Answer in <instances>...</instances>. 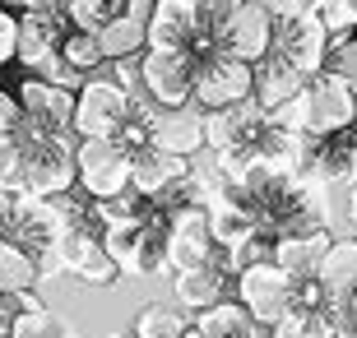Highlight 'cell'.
I'll return each instance as SVG.
<instances>
[{
    "mask_svg": "<svg viewBox=\"0 0 357 338\" xmlns=\"http://www.w3.org/2000/svg\"><path fill=\"white\" fill-rule=\"evenodd\" d=\"M278 125H288L292 135H334L357 125V89L344 84L339 75H316L306 79V89L292 98L283 112H274Z\"/></svg>",
    "mask_w": 357,
    "mask_h": 338,
    "instance_id": "obj_1",
    "label": "cell"
},
{
    "mask_svg": "<svg viewBox=\"0 0 357 338\" xmlns=\"http://www.w3.org/2000/svg\"><path fill=\"white\" fill-rule=\"evenodd\" d=\"M28 153V190L24 195H70L75 181H79V167H75V148H79V135H47L24 125L19 130Z\"/></svg>",
    "mask_w": 357,
    "mask_h": 338,
    "instance_id": "obj_2",
    "label": "cell"
},
{
    "mask_svg": "<svg viewBox=\"0 0 357 338\" xmlns=\"http://www.w3.org/2000/svg\"><path fill=\"white\" fill-rule=\"evenodd\" d=\"M135 98L126 79H84L79 102H75V135L79 139H116L121 125L130 121Z\"/></svg>",
    "mask_w": 357,
    "mask_h": 338,
    "instance_id": "obj_3",
    "label": "cell"
},
{
    "mask_svg": "<svg viewBox=\"0 0 357 338\" xmlns=\"http://www.w3.org/2000/svg\"><path fill=\"white\" fill-rule=\"evenodd\" d=\"M241 102H255V66L227 52H204L195 66V107L218 112V107H241Z\"/></svg>",
    "mask_w": 357,
    "mask_h": 338,
    "instance_id": "obj_4",
    "label": "cell"
},
{
    "mask_svg": "<svg viewBox=\"0 0 357 338\" xmlns=\"http://www.w3.org/2000/svg\"><path fill=\"white\" fill-rule=\"evenodd\" d=\"M292 292H297V278L288 269H278L274 260H255L237 273V301L265 329H274L278 320L292 315Z\"/></svg>",
    "mask_w": 357,
    "mask_h": 338,
    "instance_id": "obj_5",
    "label": "cell"
},
{
    "mask_svg": "<svg viewBox=\"0 0 357 338\" xmlns=\"http://www.w3.org/2000/svg\"><path fill=\"white\" fill-rule=\"evenodd\" d=\"M195 52H153L139 56V84L153 107H190L195 102Z\"/></svg>",
    "mask_w": 357,
    "mask_h": 338,
    "instance_id": "obj_6",
    "label": "cell"
},
{
    "mask_svg": "<svg viewBox=\"0 0 357 338\" xmlns=\"http://www.w3.org/2000/svg\"><path fill=\"white\" fill-rule=\"evenodd\" d=\"M130 162L135 158L116 139H79L75 167H79V190L89 199H116L130 190Z\"/></svg>",
    "mask_w": 357,
    "mask_h": 338,
    "instance_id": "obj_7",
    "label": "cell"
},
{
    "mask_svg": "<svg viewBox=\"0 0 357 338\" xmlns=\"http://www.w3.org/2000/svg\"><path fill=\"white\" fill-rule=\"evenodd\" d=\"M274 38H278V14L269 10L265 0H241L237 10H232V19H227L223 38H218V52L260 66L274 52Z\"/></svg>",
    "mask_w": 357,
    "mask_h": 338,
    "instance_id": "obj_8",
    "label": "cell"
},
{
    "mask_svg": "<svg viewBox=\"0 0 357 338\" xmlns=\"http://www.w3.org/2000/svg\"><path fill=\"white\" fill-rule=\"evenodd\" d=\"M330 28H325V19L320 14H302V19H278V38H274V52L288 61V66H297L306 79L325 75V66H330Z\"/></svg>",
    "mask_w": 357,
    "mask_h": 338,
    "instance_id": "obj_9",
    "label": "cell"
},
{
    "mask_svg": "<svg viewBox=\"0 0 357 338\" xmlns=\"http://www.w3.org/2000/svg\"><path fill=\"white\" fill-rule=\"evenodd\" d=\"M75 102L79 93L75 89H61L52 79H24L19 84V107H24V125L33 130H47V135H75Z\"/></svg>",
    "mask_w": 357,
    "mask_h": 338,
    "instance_id": "obj_10",
    "label": "cell"
},
{
    "mask_svg": "<svg viewBox=\"0 0 357 338\" xmlns=\"http://www.w3.org/2000/svg\"><path fill=\"white\" fill-rule=\"evenodd\" d=\"M227 278H237V260H232L227 246H218L209 264H195V269L172 273L176 306L190 311V315H199V311H209V306H218V301H227Z\"/></svg>",
    "mask_w": 357,
    "mask_h": 338,
    "instance_id": "obj_11",
    "label": "cell"
},
{
    "mask_svg": "<svg viewBox=\"0 0 357 338\" xmlns=\"http://www.w3.org/2000/svg\"><path fill=\"white\" fill-rule=\"evenodd\" d=\"M302 176L320 185L334 181H357V125L353 130H334V135H306L302 148Z\"/></svg>",
    "mask_w": 357,
    "mask_h": 338,
    "instance_id": "obj_12",
    "label": "cell"
},
{
    "mask_svg": "<svg viewBox=\"0 0 357 338\" xmlns=\"http://www.w3.org/2000/svg\"><path fill=\"white\" fill-rule=\"evenodd\" d=\"M213 250H218V241H213V227H209V208H176V213H167V260H172V273L209 264Z\"/></svg>",
    "mask_w": 357,
    "mask_h": 338,
    "instance_id": "obj_13",
    "label": "cell"
},
{
    "mask_svg": "<svg viewBox=\"0 0 357 338\" xmlns=\"http://www.w3.org/2000/svg\"><path fill=\"white\" fill-rule=\"evenodd\" d=\"M149 130H153V148H162V153H172V158H185V162L199 148H209V139H204V112L195 102L190 107H153L149 112Z\"/></svg>",
    "mask_w": 357,
    "mask_h": 338,
    "instance_id": "obj_14",
    "label": "cell"
},
{
    "mask_svg": "<svg viewBox=\"0 0 357 338\" xmlns=\"http://www.w3.org/2000/svg\"><path fill=\"white\" fill-rule=\"evenodd\" d=\"M153 52H199V5L195 0H158L149 19Z\"/></svg>",
    "mask_w": 357,
    "mask_h": 338,
    "instance_id": "obj_15",
    "label": "cell"
},
{
    "mask_svg": "<svg viewBox=\"0 0 357 338\" xmlns=\"http://www.w3.org/2000/svg\"><path fill=\"white\" fill-rule=\"evenodd\" d=\"M265 125H269V112H260L255 102L204 112V139H209L213 153H227V148H246V144H255Z\"/></svg>",
    "mask_w": 357,
    "mask_h": 338,
    "instance_id": "obj_16",
    "label": "cell"
},
{
    "mask_svg": "<svg viewBox=\"0 0 357 338\" xmlns=\"http://www.w3.org/2000/svg\"><path fill=\"white\" fill-rule=\"evenodd\" d=\"M330 246H334L330 227H306V232L278 236L269 260H274L278 269H288L292 278H316L320 264H325V255H330Z\"/></svg>",
    "mask_w": 357,
    "mask_h": 338,
    "instance_id": "obj_17",
    "label": "cell"
},
{
    "mask_svg": "<svg viewBox=\"0 0 357 338\" xmlns=\"http://www.w3.org/2000/svg\"><path fill=\"white\" fill-rule=\"evenodd\" d=\"M209 227H213V241L227 246V250H241V246H251L255 236H265V232H260L255 208L246 204L232 185L223 190V199H213V204H209Z\"/></svg>",
    "mask_w": 357,
    "mask_h": 338,
    "instance_id": "obj_18",
    "label": "cell"
},
{
    "mask_svg": "<svg viewBox=\"0 0 357 338\" xmlns=\"http://www.w3.org/2000/svg\"><path fill=\"white\" fill-rule=\"evenodd\" d=\"M66 33H70V19H66V14L24 10V14H19V66L38 70L52 52H61Z\"/></svg>",
    "mask_w": 357,
    "mask_h": 338,
    "instance_id": "obj_19",
    "label": "cell"
},
{
    "mask_svg": "<svg viewBox=\"0 0 357 338\" xmlns=\"http://www.w3.org/2000/svg\"><path fill=\"white\" fill-rule=\"evenodd\" d=\"M302 89H306V75L297 66H288L278 52H269L265 61L255 66V107H260V112H269V116H274V112H283V107H288Z\"/></svg>",
    "mask_w": 357,
    "mask_h": 338,
    "instance_id": "obj_20",
    "label": "cell"
},
{
    "mask_svg": "<svg viewBox=\"0 0 357 338\" xmlns=\"http://www.w3.org/2000/svg\"><path fill=\"white\" fill-rule=\"evenodd\" d=\"M185 171H190V162H185V158H172V153H162V148H144V153L130 162V185L144 199H153V204H158V199L185 176Z\"/></svg>",
    "mask_w": 357,
    "mask_h": 338,
    "instance_id": "obj_21",
    "label": "cell"
},
{
    "mask_svg": "<svg viewBox=\"0 0 357 338\" xmlns=\"http://www.w3.org/2000/svg\"><path fill=\"white\" fill-rule=\"evenodd\" d=\"M320 287L330 292V311H344L348 297L357 292V236H339L330 246V255H325V264H320Z\"/></svg>",
    "mask_w": 357,
    "mask_h": 338,
    "instance_id": "obj_22",
    "label": "cell"
},
{
    "mask_svg": "<svg viewBox=\"0 0 357 338\" xmlns=\"http://www.w3.org/2000/svg\"><path fill=\"white\" fill-rule=\"evenodd\" d=\"M195 325L209 338H269V329L260 325L237 297H227V301H218V306H209V311H199Z\"/></svg>",
    "mask_w": 357,
    "mask_h": 338,
    "instance_id": "obj_23",
    "label": "cell"
},
{
    "mask_svg": "<svg viewBox=\"0 0 357 338\" xmlns=\"http://www.w3.org/2000/svg\"><path fill=\"white\" fill-rule=\"evenodd\" d=\"M33 287H42L38 255L19 241L0 236V292H33Z\"/></svg>",
    "mask_w": 357,
    "mask_h": 338,
    "instance_id": "obj_24",
    "label": "cell"
},
{
    "mask_svg": "<svg viewBox=\"0 0 357 338\" xmlns=\"http://www.w3.org/2000/svg\"><path fill=\"white\" fill-rule=\"evenodd\" d=\"M98 42H102L107 61H116V66H121V61L149 52V24H139V19H130V14H116V19L98 33Z\"/></svg>",
    "mask_w": 357,
    "mask_h": 338,
    "instance_id": "obj_25",
    "label": "cell"
},
{
    "mask_svg": "<svg viewBox=\"0 0 357 338\" xmlns=\"http://www.w3.org/2000/svg\"><path fill=\"white\" fill-rule=\"evenodd\" d=\"M149 213H153V208H149ZM149 213H144V218H130V222H112V227L102 232L107 255L121 264L126 278H135V264H139V250H144V222H149Z\"/></svg>",
    "mask_w": 357,
    "mask_h": 338,
    "instance_id": "obj_26",
    "label": "cell"
},
{
    "mask_svg": "<svg viewBox=\"0 0 357 338\" xmlns=\"http://www.w3.org/2000/svg\"><path fill=\"white\" fill-rule=\"evenodd\" d=\"M195 320H185V311L176 301H153L135 315V334L139 338H185V329Z\"/></svg>",
    "mask_w": 357,
    "mask_h": 338,
    "instance_id": "obj_27",
    "label": "cell"
},
{
    "mask_svg": "<svg viewBox=\"0 0 357 338\" xmlns=\"http://www.w3.org/2000/svg\"><path fill=\"white\" fill-rule=\"evenodd\" d=\"M339 320L344 311H292L269 329V338H339Z\"/></svg>",
    "mask_w": 357,
    "mask_h": 338,
    "instance_id": "obj_28",
    "label": "cell"
},
{
    "mask_svg": "<svg viewBox=\"0 0 357 338\" xmlns=\"http://www.w3.org/2000/svg\"><path fill=\"white\" fill-rule=\"evenodd\" d=\"M116 14H126V0H70V28H84V33H102Z\"/></svg>",
    "mask_w": 357,
    "mask_h": 338,
    "instance_id": "obj_29",
    "label": "cell"
},
{
    "mask_svg": "<svg viewBox=\"0 0 357 338\" xmlns=\"http://www.w3.org/2000/svg\"><path fill=\"white\" fill-rule=\"evenodd\" d=\"M61 56H66V61L79 70V75H89V70H98V66H107L98 33H84V28H70V33H66V42H61Z\"/></svg>",
    "mask_w": 357,
    "mask_h": 338,
    "instance_id": "obj_30",
    "label": "cell"
},
{
    "mask_svg": "<svg viewBox=\"0 0 357 338\" xmlns=\"http://www.w3.org/2000/svg\"><path fill=\"white\" fill-rule=\"evenodd\" d=\"M0 190H14V195H24V190H28L24 139H5V144H0Z\"/></svg>",
    "mask_w": 357,
    "mask_h": 338,
    "instance_id": "obj_31",
    "label": "cell"
},
{
    "mask_svg": "<svg viewBox=\"0 0 357 338\" xmlns=\"http://www.w3.org/2000/svg\"><path fill=\"white\" fill-rule=\"evenodd\" d=\"M320 19L330 38H353L357 33V0H320Z\"/></svg>",
    "mask_w": 357,
    "mask_h": 338,
    "instance_id": "obj_32",
    "label": "cell"
},
{
    "mask_svg": "<svg viewBox=\"0 0 357 338\" xmlns=\"http://www.w3.org/2000/svg\"><path fill=\"white\" fill-rule=\"evenodd\" d=\"M325 70L357 89V33H353V38H334L330 42V66H325Z\"/></svg>",
    "mask_w": 357,
    "mask_h": 338,
    "instance_id": "obj_33",
    "label": "cell"
},
{
    "mask_svg": "<svg viewBox=\"0 0 357 338\" xmlns=\"http://www.w3.org/2000/svg\"><path fill=\"white\" fill-rule=\"evenodd\" d=\"M24 130V107H19V93H5L0 89V144L5 139H19Z\"/></svg>",
    "mask_w": 357,
    "mask_h": 338,
    "instance_id": "obj_34",
    "label": "cell"
},
{
    "mask_svg": "<svg viewBox=\"0 0 357 338\" xmlns=\"http://www.w3.org/2000/svg\"><path fill=\"white\" fill-rule=\"evenodd\" d=\"M52 320H56V311H24L10 325V338H47L52 334Z\"/></svg>",
    "mask_w": 357,
    "mask_h": 338,
    "instance_id": "obj_35",
    "label": "cell"
},
{
    "mask_svg": "<svg viewBox=\"0 0 357 338\" xmlns=\"http://www.w3.org/2000/svg\"><path fill=\"white\" fill-rule=\"evenodd\" d=\"M19 61V14L0 5V66Z\"/></svg>",
    "mask_w": 357,
    "mask_h": 338,
    "instance_id": "obj_36",
    "label": "cell"
},
{
    "mask_svg": "<svg viewBox=\"0 0 357 338\" xmlns=\"http://www.w3.org/2000/svg\"><path fill=\"white\" fill-rule=\"evenodd\" d=\"M278 19H302V14H320V0H265Z\"/></svg>",
    "mask_w": 357,
    "mask_h": 338,
    "instance_id": "obj_37",
    "label": "cell"
},
{
    "mask_svg": "<svg viewBox=\"0 0 357 338\" xmlns=\"http://www.w3.org/2000/svg\"><path fill=\"white\" fill-rule=\"evenodd\" d=\"M153 10H158V0H126V14H130V19H139V24H149V19H153Z\"/></svg>",
    "mask_w": 357,
    "mask_h": 338,
    "instance_id": "obj_38",
    "label": "cell"
},
{
    "mask_svg": "<svg viewBox=\"0 0 357 338\" xmlns=\"http://www.w3.org/2000/svg\"><path fill=\"white\" fill-rule=\"evenodd\" d=\"M14 204H19V195H14V190H0V236L10 232V218H14Z\"/></svg>",
    "mask_w": 357,
    "mask_h": 338,
    "instance_id": "obj_39",
    "label": "cell"
},
{
    "mask_svg": "<svg viewBox=\"0 0 357 338\" xmlns=\"http://www.w3.org/2000/svg\"><path fill=\"white\" fill-rule=\"evenodd\" d=\"M24 10H38V14H66L70 0H24Z\"/></svg>",
    "mask_w": 357,
    "mask_h": 338,
    "instance_id": "obj_40",
    "label": "cell"
},
{
    "mask_svg": "<svg viewBox=\"0 0 357 338\" xmlns=\"http://www.w3.org/2000/svg\"><path fill=\"white\" fill-rule=\"evenodd\" d=\"M344 320H348V325L357 329V292H353V297H348V306H344Z\"/></svg>",
    "mask_w": 357,
    "mask_h": 338,
    "instance_id": "obj_41",
    "label": "cell"
},
{
    "mask_svg": "<svg viewBox=\"0 0 357 338\" xmlns=\"http://www.w3.org/2000/svg\"><path fill=\"white\" fill-rule=\"evenodd\" d=\"M348 218H353V227H357V181H353V190H348Z\"/></svg>",
    "mask_w": 357,
    "mask_h": 338,
    "instance_id": "obj_42",
    "label": "cell"
},
{
    "mask_svg": "<svg viewBox=\"0 0 357 338\" xmlns=\"http://www.w3.org/2000/svg\"><path fill=\"white\" fill-rule=\"evenodd\" d=\"M185 338H209V334H204L199 325H190V329H185Z\"/></svg>",
    "mask_w": 357,
    "mask_h": 338,
    "instance_id": "obj_43",
    "label": "cell"
},
{
    "mask_svg": "<svg viewBox=\"0 0 357 338\" xmlns=\"http://www.w3.org/2000/svg\"><path fill=\"white\" fill-rule=\"evenodd\" d=\"M0 5H5V10H14V5H19V10H24V0H0Z\"/></svg>",
    "mask_w": 357,
    "mask_h": 338,
    "instance_id": "obj_44",
    "label": "cell"
},
{
    "mask_svg": "<svg viewBox=\"0 0 357 338\" xmlns=\"http://www.w3.org/2000/svg\"><path fill=\"white\" fill-rule=\"evenodd\" d=\"M112 338H126V334H112ZM130 338H135V334H130Z\"/></svg>",
    "mask_w": 357,
    "mask_h": 338,
    "instance_id": "obj_45",
    "label": "cell"
},
{
    "mask_svg": "<svg viewBox=\"0 0 357 338\" xmlns=\"http://www.w3.org/2000/svg\"><path fill=\"white\" fill-rule=\"evenodd\" d=\"M135 338H139V334H135Z\"/></svg>",
    "mask_w": 357,
    "mask_h": 338,
    "instance_id": "obj_46",
    "label": "cell"
},
{
    "mask_svg": "<svg viewBox=\"0 0 357 338\" xmlns=\"http://www.w3.org/2000/svg\"><path fill=\"white\" fill-rule=\"evenodd\" d=\"M5 338H10V334H5Z\"/></svg>",
    "mask_w": 357,
    "mask_h": 338,
    "instance_id": "obj_47",
    "label": "cell"
}]
</instances>
